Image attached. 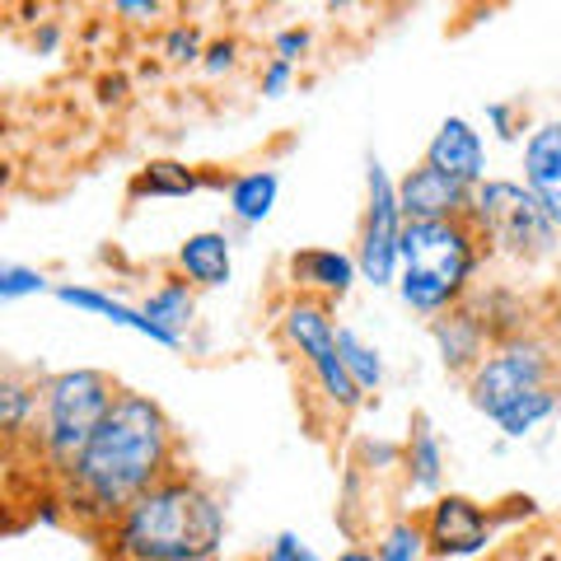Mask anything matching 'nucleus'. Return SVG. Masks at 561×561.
Returning <instances> with one entry per match:
<instances>
[{"label":"nucleus","mask_w":561,"mask_h":561,"mask_svg":"<svg viewBox=\"0 0 561 561\" xmlns=\"http://www.w3.org/2000/svg\"><path fill=\"white\" fill-rule=\"evenodd\" d=\"M332 10H356V5H365V0H328Z\"/></svg>","instance_id":"35"},{"label":"nucleus","mask_w":561,"mask_h":561,"mask_svg":"<svg viewBox=\"0 0 561 561\" xmlns=\"http://www.w3.org/2000/svg\"><path fill=\"white\" fill-rule=\"evenodd\" d=\"M486 122L496 127V136H505V140L515 136V127H511V108H505V103H486Z\"/></svg>","instance_id":"32"},{"label":"nucleus","mask_w":561,"mask_h":561,"mask_svg":"<svg viewBox=\"0 0 561 561\" xmlns=\"http://www.w3.org/2000/svg\"><path fill=\"white\" fill-rule=\"evenodd\" d=\"M33 408H38V393L24 389L14 375H5V383H0V426H5L10 435H20Z\"/></svg>","instance_id":"24"},{"label":"nucleus","mask_w":561,"mask_h":561,"mask_svg":"<svg viewBox=\"0 0 561 561\" xmlns=\"http://www.w3.org/2000/svg\"><path fill=\"white\" fill-rule=\"evenodd\" d=\"M557 360L552 351L542 346L538 337H511V342H496L482 356V365L468 375V402L478 408L482 416L496 421L515 398H524L529 389H542L552 379Z\"/></svg>","instance_id":"6"},{"label":"nucleus","mask_w":561,"mask_h":561,"mask_svg":"<svg viewBox=\"0 0 561 561\" xmlns=\"http://www.w3.org/2000/svg\"><path fill=\"white\" fill-rule=\"evenodd\" d=\"M160 51H164L173 66H192V61H202V57H206L202 33H197V28H187V24L169 28V33H164V43H160Z\"/></svg>","instance_id":"26"},{"label":"nucleus","mask_w":561,"mask_h":561,"mask_svg":"<svg viewBox=\"0 0 561 561\" xmlns=\"http://www.w3.org/2000/svg\"><path fill=\"white\" fill-rule=\"evenodd\" d=\"M122 20H160V0H113Z\"/></svg>","instance_id":"31"},{"label":"nucleus","mask_w":561,"mask_h":561,"mask_svg":"<svg viewBox=\"0 0 561 561\" xmlns=\"http://www.w3.org/2000/svg\"><path fill=\"white\" fill-rule=\"evenodd\" d=\"M524 183L548 206V216L561 230V122H542V127L524 140Z\"/></svg>","instance_id":"13"},{"label":"nucleus","mask_w":561,"mask_h":561,"mask_svg":"<svg viewBox=\"0 0 561 561\" xmlns=\"http://www.w3.org/2000/svg\"><path fill=\"white\" fill-rule=\"evenodd\" d=\"M131 192H136V197H154V202L192 197V192H202V173H192V169L179 164V160H150L146 169L136 173Z\"/></svg>","instance_id":"20"},{"label":"nucleus","mask_w":561,"mask_h":561,"mask_svg":"<svg viewBox=\"0 0 561 561\" xmlns=\"http://www.w3.org/2000/svg\"><path fill=\"white\" fill-rule=\"evenodd\" d=\"M552 332H557V342H561V305L552 309Z\"/></svg>","instance_id":"36"},{"label":"nucleus","mask_w":561,"mask_h":561,"mask_svg":"<svg viewBox=\"0 0 561 561\" xmlns=\"http://www.w3.org/2000/svg\"><path fill=\"white\" fill-rule=\"evenodd\" d=\"M472 230L482 239H491L501 253L524 257V262H538V257H552L557 249V220L548 216L529 183H511V179H486L472 187V210H468Z\"/></svg>","instance_id":"5"},{"label":"nucleus","mask_w":561,"mask_h":561,"mask_svg":"<svg viewBox=\"0 0 561 561\" xmlns=\"http://www.w3.org/2000/svg\"><path fill=\"white\" fill-rule=\"evenodd\" d=\"M290 80H295V61L272 57L267 70H262V94H267V99H280V94L290 90Z\"/></svg>","instance_id":"29"},{"label":"nucleus","mask_w":561,"mask_h":561,"mask_svg":"<svg viewBox=\"0 0 561 561\" xmlns=\"http://www.w3.org/2000/svg\"><path fill=\"white\" fill-rule=\"evenodd\" d=\"M267 561H323V557L313 552L300 534H290V529H286V534H276V538H272Z\"/></svg>","instance_id":"27"},{"label":"nucleus","mask_w":561,"mask_h":561,"mask_svg":"<svg viewBox=\"0 0 561 561\" xmlns=\"http://www.w3.org/2000/svg\"><path fill=\"white\" fill-rule=\"evenodd\" d=\"M431 337H435L445 370H478L491 332L482 328L478 313H472V305H454L440 319H431Z\"/></svg>","instance_id":"12"},{"label":"nucleus","mask_w":561,"mask_h":561,"mask_svg":"<svg viewBox=\"0 0 561 561\" xmlns=\"http://www.w3.org/2000/svg\"><path fill=\"white\" fill-rule=\"evenodd\" d=\"M173 262H179V272L192 280V286H202V290L230 286V276H234L230 234H220V230H197V234H187V239L179 243V253H173Z\"/></svg>","instance_id":"14"},{"label":"nucleus","mask_w":561,"mask_h":561,"mask_svg":"<svg viewBox=\"0 0 561 561\" xmlns=\"http://www.w3.org/2000/svg\"><path fill=\"white\" fill-rule=\"evenodd\" d=\"M478 239L482 234L472 230V220H412L402 230L398 300L426 319H440L454 305H463L482 257Z\"/></svg>","instance_id":"3"},{"label":"nucleus","mask_w":561,"mask_h":561,"mask_svg":"<svg viewBox=\"0 0 561 561\" xmlns=\"http://www.w3.org/2000/svg\"><path fill=\"white\" fill-rule=\"evenodd\" d=\"M402 459H408V478L416 491H435L445 478V445H440V431L431 426L426 412L412 416V435L402 445Z\"/></svg>","instance_id":"19"},{"label":"nucleus","mask_w":561,"mask_h":561,"mask_svg":"<svg viewBox=\"0 0 561 561\" xmlns=\"http://www.w3.org/2000/svg\"><path fill=\"white\" fill-rule=\"evenodd\" d=\"M290 276H295V286L342 300V295H351V286L360 280V262L351 253H337V249H300L290 257Z\"/></svg>","instance_id":"15"},{"label":"nucleus","mask_w":561,"mask_h":561,"mask_svg":"<svg viewBox=\"0 0 561 561\" xmlns=\"http://www.w3.org/2000/svg\"><path fill=\"white\" fill-rule=\"evenodd\" d=\"M491 542V519L478 501L468 496H440L426 515V548L435 557H478Z\"/></svg>","instance_id":"9"},{"label":"nucleus","mask_w":561,"mask_h":561,"mask_svg":"<svg viewBox=\"0 0 561 561\" xmlns=\"http://www.w3.org/2000/svg\"><path fill=\"white\" fill-rule=\"evenodd\" d=\"M234 66H239V43L234 38H220V43L206 47V57H202L206 76H225V70H234Z\"/></svg>","instance_id":"28"},{"label":"nucleus","mask_w":561,"mask_h":561,"mask_svg":"<svg viewBox=\"0 0 561 561\" xmlns=\"http://www.w3.org/2000/svg\"><path fill=\"white\" fill-rule=\"evenodd\" d=\"M552 412H557V393L542 383V389H529L524 398H515L511 408L496 416V426H501L505 440H524V435H534Z\"/></svg>","instance_id":"21"},{"label":"nucleus","mask_w":561,"mask_h":561,"mask_svg":"<svg viewBox=\"0 0 561 561\" xmlns=\"http://www.w3.org/2000/svg\"><path fill=\"white\" fill-rule=\"evenodd\" d=\"M146 319L154 323L169 337V346L179 351L183 337H187V328H192V313H197V295H192V280H164L160 290H150L146 295Z\"/></svg>","instance_id":"17"},{"label":"nucleus","mask_w":561,"mask_h":561,"mask_svg":"<svg viewBox=\"0 0 561 561\" xmlns=\"http://www.w3.org/2000/svg\"><path fill=\"white\" fill-rule=\"evenodd\" d=\"M313 43V33L309 28H280L276 33V57H286V61H300L305 51Z\"/></svg>","instance_id":"30"},{"label":"nucleus","mask_w":561,"mask_h":561,"mask_svg":"<svg viewBox=\"0 0 561 561\" xmlns=\"http://www.w3.org/2000/svg\"><path fill=\"white\" fill-rule=\"evenodd\" d=\"M173 463V426L150 393L122 389L108 416L99 421L94 440L84 445L70 478V511L84 519L113 524L131 501L169 478Z\"/></svg>","instance_id":"1"},{"label":"nucleus","mask_w":561,"mask_h":561,"mask_svg":"<svg viewBox=\"0 0 561 561\" xmlns=\"http://www.w3.org/2000/svg\"><path fill=\"white\" fill-rule=\"evenodd\" d=\"M337 561H379V557H375V552H365V548H346Z\"/></svg>","instance_id":"33"},{"label":"nucleus","mask_w":561,"mask_h":561,"mask_svg":"<svg viewBox=\"0 0 561 561\" xmlns=\"http://www.w3.org/2000/svg\"><path fill=\"white\" fill-rule=\"evenodd\" d=\"M426 164L445 169L449 179H459L468 187L486 183V146H482V131L472 127L468 117H445L440 131H435L431 146H426Z\"/></svg>","instance_id":"11"},{"label":"nucleus","mask_w":561,"mask_h":561,"mask_svg":"<svg viewBox=\"0 0 561 561\" xmlns=\"http://www.w3.org/2000/svg\"><path fill=\"white\" fill-rule=\"evenodd\" d=\"M431 548H426V529H416V524L398 519L383 529V538L375 542V557L379 561H421Z\"/></svg>","instance_id":"23"},{"label":"nucleus","mask_w":561,"mask_h":561,"mask_svg":"<svg viewBox=\"0 0 561 561\" xmlns=\"http://www.w3.org/2000/svg\"><path fill=\"white\" fill-rule=\"evenodd\" d=\"M280 197V179L276 169H249V173H234L230 187H225V202H230V216L239 225H262L272 216V206Z\"/></svg>","instance_id":"18"},{"label":"nucleus","mask_w":561,"mask_h":561,"mask_svg":"<svg viewBox=\"0 0 561 561\" xmlns=\"http://www.w3.org/2000/svg\"><path fill=\"white\" fill-rule=\"evenodd\" d=\"M47 290V276L38 267H24V262H5L0 267V300H24V295H43Z\"/></svg>","instance_id":"25"},{"label":"nucleus","mask_w":561,"mask_h":561,"mask_svg":"<svg viewBox=\"0 0 561 561\" xmlns=\"http://www.w3.org/2000/svg\"><path fill=\"white\" fill-rule=\"evenodd\" d=\"M117 393L122 389L103 370H61L43 383V454L51 468H76Z\"/></svg>","instance_id":"4"},{"label":"nucleus","mask_w":561,"mask_h":561,"mask_svg":"<svg viewBox=\"0 0 561 561\" xmlns=\"http://www.w3.org/2000/svg\"><path fill=\"white\" fill-rule=\"evenodd\" d=\"M402 230H408V216L398 206V183L389 179L375 154L365 160V220H360V280L365 286H398V267H402Z\"/></svg>","instance_id":"7"},{"label":"nucleus","mask_w":561,"mask_h":561,"mask_svg":"<svg viewBox=\"0 0 561 561\" xmlns=\"http://www.w3.org/2000/svg\"><path fill=\"white\" fill-rule=\"evenodd\" d=\"M280 332H286V342L309 360V370L319 379V389L332 408L356 412L365 402V393H360V383L351 379L342 351H337V323L328 319V305L323 300H295L286 313H280Z\"/></svg>","instance_id":"8"},{"label":"nucleus","mask_w":561,"mask_h":561,"mask_svg":"<svg viewBox=\"0 0 561 561\" xmlns=\"http://www.w3.org/2000/svg\"><path fill=\"white\" fill-rule=\"evenodd\" d=\"M225 505L187 478H164L113 519L117 561H216Z\"/></svg>","instance_id":"2"},{"label":"nucleus","mask_w":561,"mask_h":561,"mask_svg":"<svg viewBox=\"0 0 561 561\" xmlns=\"http://www.w3.org/2000/svg\"><path fill=\"white\" fill-rule=\"evenodd\" d=\"M51 295H57L61 305L80 309V313H94V319L113 323V328H131V332H140V337H150L154 346H169L164 332L146 319V309L122 305V300H113V295H103V290H94V286H66V280H61V286H51ZM169 351H173V346H169Z\"/></svg>","instance_id":"16"},{"label":"nucleus","mask_w":561,"mask_h":561,"mask_svg":"<svg viewBox=\"0 0 561 561\" xmlns=\"http://www.w3.org/2000/svg\"><path fill=\"white\" fill-rule=\"evenodd\" d=\"M51 47H57V28H43L38 33V51H51Z\"/></svg>","instance_id":"34"},{"label":"nucleus","mask_w":561,"mask_h":561,"mask_svg":"<svg viewBox=\"0 0 561 561\" xmlns=\"http://www.w3.org/2000/svg\"><path fill=\"white\" fill-rule=\"evenodd\" d=\"M337 351H342L351 379L360 383V393H379V383H383V356H379V346L365 342L356 328L337 323Z\"/></svg>","instance_id":"22"},{"label":"nucleus","mask_w":561,"mask_h":561,"mask_svg":"<svg viewBox=\"0 0 561 561\" xmlns=\"http://www.w3.org/2000/svg\"><path fill=\"white\" fill-rule=\"evenodd\" d=\"M398 206H402V216H408V225L412 220H468L472 187L449 179V173L435 164H416L408 179L398 183Z\"/></svg>","instance_id":"10"}]
</instances>
